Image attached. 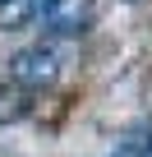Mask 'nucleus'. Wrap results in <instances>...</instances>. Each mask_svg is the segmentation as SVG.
I'll use <instances>...</instances> for the list:
<instances>
[{
  "label": "nucleus",
  "instance_id": "1",
  "mask_svg": "<svg viewBox=\"0 0 152 157\" xmlns=\"http://www.w3.org/2000/svg\"><path fill=\"white\" fill-rule=\"evenodd\" d=\"M55 74H60V60L51 46H23L14 60H9V83L14 88H51L55 83Z\"/></svg>",
  "mask_w": 152,
  "mask_h": 157
},
{
  "label": "nucleus",
  "instance_id": "2",
  "mask_svg": "<svg viewBox=\"0 0 152 157\" xmlns=\"http://www.w3.org/2000/svg\"><path fill=\"white\" fill-rule=\"evenodd\" d=\"M42 19L51 33L74 37V33H88L97 19V0H42Z\"/></svg>",
  "mask_w": 152,
  "mask_h": 157
},
{
  "label": "nucleus",
  "instance_id": "3",
  "mask_svg": "<svg viewBox=\"0 0 152 157\" xmlns=\"http://www.w3.org/2000/svg\"><path fill=\"white\" fill-rule=\"evenodd\" d=\"M28 111H32V102H28V93H23V88L0 83V125H14V120H23Z\"/></svg>",
  "mask_w": 152,
  "mask_h": 157
},
{
  "label": "nucleus",
  "instance_id": "4",
  "mask_svg": "<svg viewBox=\"0 0 152 157\" xmlns=\"http://www.w3.org/2000/svg\"><path fill=\"white\" fill-rule=\"evenodd\" d=\"M37 10H42V0H0V28L14 33V28H23Z\"/></svg>",
  "mask_w": 152,
  "mask_h": 157
},
{
  "label": "nucleus",
  "instance_id": "5",
  "mask_svg": "<svg viewBox=\"0 0 152 157\" xmlns=\"http://www.w3.org/2000/svg\"><path fill=\"white\" fill-rule=\"evenodd\" d=\"M115 157H143V139H138V134H134V139H124Z\"/></svg>",
  "mask_w": 152,
  "mask_h": 157
},
{
  "label": "nucleus",
  "instance_id": "6",
  "mask_svg": "<svg viewBox=\"0 0 152 157\" xmlns=\"http://www.w3.org/2000/svg\"><path fill=\"white\" fill-rule=\"evenodd\" d=\"M143 157H152V143H143Z\"/></svg>",
  "mask_w": 152,
  "mask_h": 157
}]
</instances>
